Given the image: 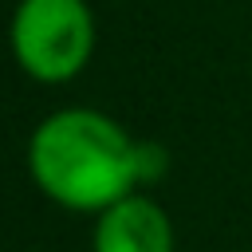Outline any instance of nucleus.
Listing matches in <instances>:
<instances>
[{
    "label": "nucleus",
    "instance_id": "f257e3e1",
    "mask_svg": "<svg viewBox=\"0 0 252 252\" xmlns=\"http://www.w3.org/2000/svg\"><path fill=\"white\" fill-rule=\"evenodd\" d=\"M32 181L71 213H102L138 185V142L102 110L67 106L28 142Z\"/></svg>",
    "mask_w": 252,
    "mask_h": 252
},
{
    "label": "nucleus",
    "instance_id": "f03ea898",
    "mask_svg": "<svg viewBox=\"0 0 252 252\" xmlns=\"http://www.w3.org/2000/svg\"><path fill=\"white\" fill-rule=\"evenodd\" d=\"M12 51L35 83L75 79L94 51V16L87 0H20L12 16Z\"/></svg>",
    "mask_w": 252,
    "mask_h": 252
},
{
    "label": "nucleus",
    "instance_id": "7ed1b4c3",
    "mask_svg": "<svg viewBox=\"0 0 252 252\" xmlns=\"http://www.w3.org/2000/svg\"><path fill=\"white\" fill-rule=\"evenodd\" d=\"M91 252H173V224L161 205L130 193L98 213Z\"/></svg>",
    "mask_w": 252,
    "mask_h": 252
},
{
    "label": "nucleus",
    "instance_id": "20e7f679",
    "mask_svg": "<svg viewBox=\"0 0 252 252\" xmlns=\"http://www.w3.org/2000/svg\"><path fill=\"white\" fill-rule=\"evenodd\" d=\"M161 173H165V150L138 142V181H158Z\"/></svg>",
    "mask_w": 252,
    "mask_h": 252
}]
</instances>
